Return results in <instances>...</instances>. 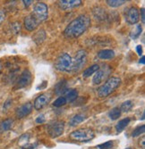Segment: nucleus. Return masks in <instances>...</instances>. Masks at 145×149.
<instances>
[{"label":"nucleus","instance_id":"f257e3e1","mask_svg":"<svg viewBox=\"0 0 145 149\" xmlns=\"http://www.w3.org/2000/svg\"><path fill=\"white\" fill-rule=\"evenodd\" d=\"M90 26V19L87 15H80L73 20L64 31L67 38H77L83 35Z\"/></svg>","mask_w":145,"mask_h":149},{"label":"nucleus","instance_id":"f03ea898","mask_svg":"<svg viewBox=\"0 0 145 149\" xmlns=\"http://www.w3.org/2000/svg\"><path fill=\"white\" fill-rule=\"evenodd\" d=\"M121 84V79L118 77H112L106 80L100 88L98 89V97L100 98L107 97L120 86Z\"/></svg>","mask_w":145,"mask_h":149},{"label":"nucleus","instance_id":"7ed1b4c3","mask_svg":"<svg viewBox=\"0 0 145 149\" xmlns=\"http://www.w3.org/2000/svg\"><path fill=\"white\" fill-rule=\"evenodd\" d=\"M69 137L71 139L77 142H88L95 138V133L92 129L84 128L79 129L71 132Z\"/></svg>","mask_w":145,"mask_h":149},{"label":"nucleus","instance_id":"20e7f679","mask_svg":"<svg viewBox=\"0 0 145 149\" xmlns=\"http://www.w3.org/2000/svg\"><path fill=\"white\" fill-rule=\"evenodd\" d=\"M73 59L67 53H63L55 62V68L59 72H71Z\"/></svg>","mask_w":145,"mask_h":149},{"label":"nucleus","instance_id":"39448f33","mask_svg":"<svg viewBox=\"0 0 145 149\" xmlns=\"http://www.w3.org/2000/svg\"><path fill=\"white\" fill-rule=\"evenodd\" d=\"M64 130V121L55 120L50 123L47 127V132L52 139L60 137Z\"/></svg>","mask_w":145,"mask_h":149},{"label":"nucleus","instance_id":"423d86ee","mask_svg":"<svg viewBox=\"0 0 145 149\" xmlns=\"http://www.w3.org/2000/svg\"><path fill=\"white\" fill-rule=\"evenodd\" d=\"M32 15L39 22L45 21L48 16V6L43 2L37 3L33 7V12Z\"/></svg>","mask_w":145,"mask_h":149},{"label":"nucleus","instance_id":"0eeeda50","mask_svg":"<svg viewBox=\"0 0 145 149\" xmlns=\"http://www.w3.org/2000/svg\"><path fill=\"white\" fill-rule=\"evenodd\" d=\"M87 62V54L84 50H79L74 57V60H73V66L71 72H77L80 71L83 67L85 65Z\"/></svg>","mask_w":145,"mask_h":149},{"label":"nucleus","instance_id":"6e6552de","mask_svg":"<svg viewBox=\"0 0 145 149\" xmlns=\"http://www.w3.org/2000/svg\"><path fill=\"white\" fill-rule=\"evenodd\" d=\"M32 79V73L29 70H25L22 72V73L18 77V79L15 81V89H22L24 88H27Z\"/></svg>","mask_w":145,"mask_h":149},{"label":"nucleus","instance_id":"1a4fd4ad","mask_svg":"<svg viewBox=\"0 0 145 149\" xmlns=\"http://www.w3.org/2000/svg\"><path fill=\"white\" fill-rule=\"evenodd\" d=\"M111 72V69L109 66H104L103 68H99L98 72H95L94 77L92 79V82L94 85H99L104 80H107L109 74Z\"/></svg>","mask_w":145,"mask_h":149},{"label":"nucleus","instance_id":"9d476101","mask_svg":"<svg viewBox=\"0 0 145 149\" xmlns=\"http://www.w3.org/2000/svg\"><path fill=\"white\" fill-rule=\"evenodd\" d=\"M140 20V13L135 6L130 7L125 13V21L128 24L134 25L136 24Z\"/></svg>","mask_w":145,"mask_h":149},{"label":"nucleus","instance_id":"9b49d317","mask_svg":"<svg viewBox=\"0 0 145 149\" xmlns=\"http://www.w3.org/2000/svg\"><path fill=\"white\" fill-rule=\"evenodd\" d=\"M33 110V104L30 102L25 103L19 106L15 110V116L18 119H22L26 116H28Z\"/></svg>","mask_w":145,"mask_h":149},{"label":"nucleus","instance_id":"f8f14e48","mask_svg":"<svg viewBox=\"0 0 145 149\" xmlns=\"http://www.w3.org/2000/svg\"><path fill=\"white\" fill-rule=\"evenodd\" d=\"M51 100V95L50 94H42L39 96L33 104V107L35 110H41L44 108Z\"/></svg>","mask_w":145,"mask_h":149},{"label":"nucleus","instance_id":"ddd939ff","mask_svg":"<svg viewBox=\"0 0 145 149\" xmlns=\"http://www.w3.org/2000/svg\"><path fill=\"white\" fill-rule=\"evenodd\" d=\"M39 22L32 15H27L24 18V27L25 29L29 31H33L37 29V27L39 26Z\"/></svg>","mask_w":145,"mask_h":149},{"label":"nucleus","instance_id":"4468645a","mask_svg":"<svg viewBox=\"0 0 145 149\" xmlns=\"http://www.w3.org/2000/svg\"><path fill=\"white\" fill-rule=\"evenodd\" d=\"M82 3L83 1H81V0H62V1L58 2V5L62 10L67 11L81 6Z\"/></svg>","mask_w":145,"mask_h":149},{"label":"nucleus","instance_id":"2eb2a0df","mask_svg":"<svg viewBox=\"0 0 145 149\" xmlns=\"http://www.w3.org/2000/svg\"><path fill=\"white\" fill-rule=\"evenodd\" d=\"M68 91H69V88L67 86V82L65 80H61L55 87V93L60 97H62V95L64 94H67Z\"/></svg>","mask_w":145,"mask_h":149},{"label":"nucleus","instance_id":"dca6fc26","mask_svg":"<svg viewBox=\"0 0 145 149\" xmlns=\"http://www.w3.org/2000/svg\"><path fill=\"white\" fill-rule=\"evenodd\" d=\"M98 57L102 60H109L115 57V52L111 49H103L98 53Z\"/></svg>","mask_w":145,"mask_h":149},{"label":"nucleus","instance_id":"f3484780","mask_svg":"<svg viewBox=\"0 0 145 149\" xmlns=\"http://www.w3.org/2000/svg\"><path fill=\"white\" fill-rule=\"evenodd\" d=\"M86 119V116L83 113H78V114H75L74 116H73L70 120H69V125L74 127V126H76L78 124L82 123L83 120H85Z\"/></svg>","mask_w":145,"mask_h":149},{"label":"nucleus","instance_id":"a211bd4d","mask_svg":"<svg viewBox=\"0 0 145 149\" xmlns=\"http://www.w3.org/2000/svg\"><path fill=\"white\" fill-rule=\"evenodd\" d=\"M13 125H14V120L12 119H6V120H2L1 123H0V133L6 132L9 130H11Z\"/></svg>","mask_w":145,"mask_h":149},{"label":"nucleus","instance_id":"6ab92c4d","mask_svg":"<svg viewBox=\"0 0 145 149\" xmlns=\"http://www.w3.org/2000/svg\"><path fill=\"white\" fill-rule=\"evenodd\" d=\"M46 38V32L43 30H39L33 36H32V39L34 40V42L37 45L41 44Z\"/></svg>","mask_w":145,"mask_h":149},{"label":"nucleus","instance_id":"aec40b11","mask_svg":"<svg viewBox=\"0 0 145 149\" xmlns=\"http://www.w3.org/2000/svg\"><path fill=\"white\" fill-rule=\"evenodd\" d=\"M99 69V65L98 64H93V65H91L90 67H89V68H87L83 73V78H88L90 76H91L92 74H95L96 72H98Z\"/></svg>","mask_w":145,"mask_h":149},{"label":"nucleus","instance_id":"412c9836","mask_svg":"<svg viewBox=\"0 0 145 149\" xmlns=\"http://www.w3.org/2000/svg\"><path fill=\"white\" fill-rule=\"evenodd\" d=\"M130 121H131L130 118H125V119L119 120V121H118V123L116 125V131H117V132H121V131H123V130L126 128V126L130 123Z\"/></svg>","mask_w":145,"mask_h":149},{"label":"nucleus","instance_id":"4be33fe9","mask_svg":"<svg viewBox=\"0 0 145 149\" xmlns=\"http://www.w3.org/2000/svg\"><path fill=\"white\" fill-rule=\"evenodd\" d=\"M121 113H122V112L119 107H114L113 109L109 113V117L112 120H116L121 116Z\"/></svg>","mask_w":145,"mask_h":149},{"label":"nucleus","instance_id":"5701e85b","mask_svg":"<svg viewBox=\"0 0 145 149\" xmlns=\"http://www.w3.org/2000/svg\"><path fill=\"white\" fill-rule=\"evenodd\" d=\"M141 31H142V28H141V26L140 24H136L134 26V28L130 32V37L131 38H133V39H135L137 38H139V36L141 35Z\"/></svg>","mask_w":145,"mask_h":149},{"label":"nucleus","instance_id":"b1692460","mask_svg":"<svg viewBox=\"0 0 145 149\" xmlns=\"http://www.w3.org/2000/svg\"><path fill=\"white\" fill-rule=\"evenodd\" d=\"M78 97V91L76 89H71L65 94V98L67 102H74Z\"/></svg>","mask_w":145,"mask_h":149},{"label":"nucleus","instance_id":"393cba45","mask_svg":"<svg viewBox=\"0 0 145 149\" xmlns=\"http://www.w3.org/2000/svg\"><path fill=\"white\" fill-rule=\"evenodd\" d=\"M134 106V103L132 100H127V101H125L122 104H121V107H120V110L121 112L123 113H126V112H129L132 108Z\"/></svg>","mask_w":145,"mask_h":149},{"label":"nucleus","instance_id":"a878e982","mask_svg":"<svg viewBox=\"0 0 145 149\" xmlns=\"http://www.w3.org/2000/svg\"><path fill=\"white\" fill-rule=\"evenodd\" d=\"M106 3L110 7H119L126 3V1H125V0H107Z\"/></svg>","mask_w":145,"mask_h":149},{"label":"nucleus","instance_id":"bb28decb","mask_svg":"<svg viewBox=\"0 0 145 149\" xmlns=\"http://www.w3.org/2000/svg\"><path fill=\"white\" fill-rule=\"evenodd\" d=\"M67 103V101L65 97H59L55 100V102L53 103V105L55 107H61V106H64Z\"/></svg>","mask_w":145,"mask_h":149},{"label":"nucleus","instance_id":"cd10ccee","mask_svg":"<svg viewBox=\"0 0 145 149\" xmlns=\"http://www.w3.org/2000/svg\"><path fill=\"white\" fill-rule=\"evenodd\" d=\"M144 131H145V125L139 126V127H137V128L133 131V133H132V136H133V138L139 137V136H141V134L144 133Z\"/></svg>","mask_w":145,"mask_h":149},{"label":"nucleus","instance_id":"c85d7f7f","mask_svg":"<svg viewBox=\"0 0 145 149\" xmlns=\"http://www.w3.org/2000/svg\"><path fill=\"white\" fill-rule=\"evenodd\" d=\"M11 31L14 33H15V34L20 32V31H21V24H20V22H16L12 23L11 24Z\"/></svg>","mask_w":145,"mask_h":149},{"label":"nucleus","instance_id":"c756f323","mask_svg":"<svg viewBox=\"0 0 145 149\" xmlns=\"http://www.w3.org/2000/svg\"><path fill=\"white\" fill-rule=\"evenodd\" d=\"M95 12L97 11V13H94V15L98 19H104L105 17V10L102 8H98V10H94Z\"/></svg>","mask_w":145,"mask_h":149},{"label":"nucleus","instance_id":"7c9ffc66","mask_svg":"<svg viewBox=\"0 0 145 149\" xmlns=\"http://www.w3.org/2000/svg\"><path fill=\"white\" fill-rule=\"evenodd\" d=\"M113 146V141H108L104 144H100L98 146L99 149H109Z\"/></svg>","mask_w":145,"mask_h":149},{"label":"nucleus","instance_id":"2f4dec72","mask_svg":"<svg viewBox=\"0 0 145 149\" xmlns=\"http://www.w3.org/2000/svg\"><path fill=\"white\" fill-rule=\"evenodd\" d=\"M45 120H46V119H45L44 115L41 114V115H39V116L37 117V119H36V123H45Z\"/></svg>","mask_w":145,"mask_h":149},{"label":"nucleus","instance_id":"473e14b6","mask_svg":"<svg viewBox=\"0 0 145 149\" xmlns=\"http://www.w3.org/2000/svg\"><path fill=\"white\" fill-rule=\"evenodd\" d=\"M11 104H12V99H7V100L5 102L4 105H3V109H4V110H7L8 108L11 106Z\"/></svg>","mask_w":145,"mask_h":149},{"label":"nucleus","instance_id":"72a5a7b5","mask_svg":"<svg viewBox=\"0 0 145 149\" xmlns=\"http://www.w3.org/2000/svg\"><path fill=\"white\" fill-rule=\"evenodd\" d=\"M5 19H6V13L0 9V24L5 21Z\"/></svg>","mask_w":145,"mask_h":149},{"label":"nucleus","instance_id":"f704fd0d","mask_svg":"<svg viewBox=\"0 0 145 149\" xmlns=\"http://www.w3.org/2000/svg\"><path fill=\"white\" fill-rule=\"evenodd\" d=\"M141 18L142 23H145V10H144V8L141 9Z\"/></svg>","mask_w":145,"mask_h":149},{"label":"nucleus","instance_id":"c9c22d12","mask_svg":"<svg viewBox=\"0 0 145 149\" xmlns=\"http://www.w3.org/2000/svg\"><path fill=\"white\" fill-rule=\"evenodd\" d=\"M136 51H137V54H138L140 56L142 55V48H141V45H139V46L136 47Z\"/></svg>","mask_w":145,"mask_h":149},{"label":"nucleus","instance_id":"e433bc0d","mask_svg":"<svg viewBox=\"0 0 145 149\" xmlns=\"http://www.w3.org/2000/svg\"><path fill=\"white\" fill-rule=\"evenodd\" d=\"M23 4H24V6H26V7H28L29 6H31L32 5V3H33V1H32V0H27V1H25V0H23Z\"/></svg>","mask_w":145,"mask_h":149},{"label":"nucleus","instance_id":"4c0bfd02","mask_svg":"<svg viewBox=\"0 0 145 149\" xmlns=\"http://www.w3.org/2000/svg\"><path fill=\"white\" fill-rule=\"evenodd\" d=\"M144 141H145V139H144V138H142V139H141V141H140V147H141V149H145Z\"/></svg>","mask_w":145,"mask_h":149},{"label":"nucleus","instance_id":"58836bf2","mask_svg":"<svg viewBox=\"0 0 145 149\" xmlns=\"http://www.w3.org/2000/svg\"><path fill=\"white\" fill-rule=\"evenodd\" d=\"M139 63H141V64H144V63H145V62H144V56H142V57L140 59Z\"/></svg>","mask_w":145,"mask_h":149},{"label":"nucleus","instance_id":"ea45409f","mask_svg":"<svg viewBox=\"0 0 145 149\" xmlns=\"http://www.w3.org/2000/svg\"><path fill=\"white\" fill-rule=\"evenodd\" d=\"M2 69H3V65L1 63H0V73H1V72H2Z\"/></svg>","mask_w":145,"mask_h":149},{"label":"nucleus","instance_id":"a19ab883","mask_svg":"<svg viewBox=\"0 0 145 149\" xmlns=\"http://www.w3.org/2000/svg\"><path fill=\"white\" fill-rule=\"evenodd\" d=\"M141 120H144V113H142V116H141Z\"/></svg>","mask_w":145,"mask_h":149},{"label":"nucleus","instance_id":"79ce46f5","mask_svg":"<svg viewBox=\"0 0 145 149\" xmlns=\"http://www.w3.org/2000/svg\"><path fill=\"white\" fill-rule=\"evenodd\" d=\"M126 149H132L131 147H128V148H126Z\"/></svg>","mask_w":145,"mask_h":149}]
</instances>
